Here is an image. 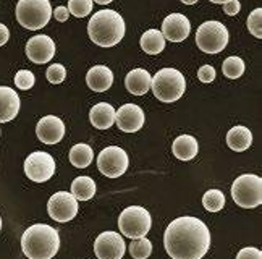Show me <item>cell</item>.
<instances>
[{"label":"cell","mask_w":262,"mask_h":259,"mask_svg":"<svg viewBox=\"0 0 262 259\" xmlns=\"http://www.w3.org/2000/svg\"><path fill=\"white\" fill-rule=\"evenodd\" d=\"M164 245L172 259H203L210 246V232L196 217H178L168 224Z\"/></svg>","instance_id":"6da1fadb"},{"label":"cell","mask_w":262,"mask_h":259,"mask_svg":"<svg viewBox=\"0 0 262 259\" xmlns=\"http://www.w3.org/2000/svg\"><path fill=\"white\" fill-rule=\"evenodd\" d=\"M125 19L115 10H100L88 23L89 39L99 47H114L125 36Z\"/></svg>","instance_id":"7a4b0ae2"},{"label":"cell","mask_w":262,"mask_h":259,"mask_svg":"<svg viewBox=\"0 0 262 259\" xmlns=\"http://www.w3.org/2000/svg\"><path fill=\"white\" fill-rule=\"evenodd\" d=\"M60 248V236L47 224H34L21 236V250L28 259H52Z\"/></svg>","instance_id":"3957f363"},{"label":"cell","mask_w":262,"mask_h":259,"mask_svg":"<svg viewBox=\"0 0 262 259\" xmlns=\"http://www.w3.org/2000/svg\"><path fill=\"white\" fill-rule=\"evenodd\" d=\"M150 89H152L154 96L160 102H175L185 94L186 81L185 76L181 75L177 68H162L152 76L150 81Z\"/></svg>","instance_id":"277c9868"},{"label":"cell","mask_w":262,"mask_h":259,"mask_svg":"<svg viewBox=\"0 0 262 259\" xmlns=\"http://www.w3.org/2000/svg\"><path fill=\"white\" fill-rule=\"evenodd\" d=\"M50 18H52V5L49 0H19L16 5L18 23L29 31L47 26Z\"/></svg>","instance_id":"5b68a950"},{"label":"cell","mask_w":262,"mask_h":259,"mask_svg":"<svg viewBox=\"0 0 262 259\" xmlns=\"http://www.w3.org/2000/svg\"><path fill=\"white\" fill-rule=\"evenodd\" d=\"M231 198L239 207H259L262 204V178L254 174L238 177L231 185Z\"/></svg>","instance_id":"8992f818"},{"label":"cell","mask_w":262,"mask_h":259,"mask_svg":"<svg viewBox=\"0 0 262 259\" xmlns=\"http://www.w3.org/2000/svg\"><path fill=\"white\" fill-rule=\"evenodd\" d=\"M150 225H152L150 214L147 209L141 206L126 207L118 217L120 232L128 238H133V240L146 236L150 230Z\"/></svg>","instance_id":"52a82bcc"},{"label":"cell","mask_w":262,"mask_h":259,"mask_svg":"<svg viewBox=\"0 0 262 259\" xmlns=\"http://www.w3.org/2000/svg\"><path fill=\"white\" fill-rule=\"evenodd\" d=\"M196 44L206 54H219L228 44V29L220 21H206L198 28Z\"/></svg>","instance_id":"ba28073f"},{"label":"cell","mask_w":262,"mask_h":259,"mask_svg":"<svg viewBox=\"0 0 262 259\" xmlns=\"http://www.w3.org/2000/svg\"><path fill=\"white\" fill-rule=\"evenodd\" d=\"M129 165V157L125 149L118 146H108L102 149L97 157V168L108 178L122 177Z\"/></svg>","instance_id":"9c48e42d"},{"label":"cell","mask_w":262,"mask_h":259,"mask_svg":"<svg viewBox=\"0 0 262 259\" xmlns=\"http://www.w3.org/2000/svg\"><path fill=\"white\" fill-rule=\"evenodd\" d=\"M25 174L31 182L44 183L55 174V161L49 153L36 151L29 154L25 161Z\"/></svg>","instance_id":"30bf717a"},{"label":"cell","mask_w":262,"mask_h":259,"mask_svg":"<svg viewBox=\"0 0 262 259\" xmlns=\"http://www.w3.org/2000/svg\"><path fill=\"white\" fill-rule=\"evenodd\" d=\"M78 199L67 191H57L47 203V212L55 222H70L78 214Z\"/></svg>","instance_id":"8fae6325"},{"label":"cell","mask_w":262,"mask_h":259,"mask_svg":"<svg viewBox=\"0 0 262 259\" xmlns=\"http://www.w3.org/2000/svg\"><path fill=\"white\" fill-rule=\"evenodd\" d=\"M126 251V245L122 235L117 232L100 233L94 242V253L99 259H122Z\"/></svg>","instance_id":"7c38bea8"},{"label":"cell","mask_w":262,"mask_h":259,"mask_svg":"<svg viewBox=\"0 0 262 259\" xmlns=\"http://www.w3.org/2000/svg\"><path fill=\"white\" fill-rule=\"evenodd\" d=\"M55 55V42L46 34L31 37L26 42V57L33 63H49Z\"/></svg>","instance_id":"4fadbf2b"},{"label":"cell","mask_w":262,"mask_h":259,"mask_svg":"<svg viewBox=\"0 0 262 259\" xmlns=\"http://www.w3.org/2000/svg\"><path fill=\"white\" fill-rule=\"evenodd\" d=\"M36 135L44 144H57L65 136V123L55 115H46L36 125Z\"/></svg>","instance_id":"5bb4252c"},{"label":"cell","mask_w":262,"mask_h":259,"mask_svg":"<svg viewBox=\"0 0 262 259\" xmlns=\"http://www.w3.org/2000/svg\"><path fill=\"white\" fill-rule=\"evenodd\" d=\"M117 126L125 133H136L144 125V112L136 104H125L115 112Z\"/></svg>","instance_id":"9a60e30c"},{"label":"cell","mask_w":262,"mask_h":259,"mask_svg":"<svg viewBox=\"0 0 262 259\" xmlns=\"http://www.w3.org/2000/svg\"><path fill=\"white\" fill-rule=\"evenodd\" d=\"M165 39L170 42H183L191 33L189 19L181 13H172L168 15L162 23V31Z\"/></svg>","instance_id":"2e32d148"},{"label":"cell","mask_w":262,"mask_h":259,"mask_svg":"<svg viewBox=\"0 0 262 259\" xmlns=\"http://www.w3.org/2000/svg\"><path fill=\"white\" fill-rule=\"evenodd\" d=\"M86 83L91 91L104 93L114 84V73L105 65H96L86 73Z\"/></svg>","instance_id":"e0dca14e"},{"label":"cell","mask_w":262,"mask_h":259,"mask_svg":"<svg viewBox=\"0 0 262 259\" xmlns=\"http://www.w3.org/2000/svg\"><path fill=\"white\" fill-rule=\"evenodd\" d=\"M19 112V97L8 86H0V123H7Z\"/></svg>","instance_id":"ac0fdd59"},{"label":"cell","mask_w":262,"mask_h":259,"mask_svg":"<svg viewBox=\"0 0 262 259\" xmlns=\"http://www.w3.org/2000/svg\"><path fill=\"white\" fill-rule=\"evenodd\" d=\"M150 81L152 76L149 75L147 70L143 68H135L126 75L125 78V86L126 89L135 96H144L150 89Z\"/></svg>","instance_id":"d6986e66"},{"label":"cell","mask_w":262,"mask_h":259,"mask_svg":"<svg viewBox=\"0 0 262 259\" xmlns=\"http://www.w3.org/2000/svg\"><path fill=\"white\" fill-rule=\"evenodd\" d=\"M89 120L97 130H108L115 123V109L107 102H99L91 109Z\"/></svg>","instance_id":"ffe728a7"},{"label":"cell","mask_w":262,"mask_h":259,"mask_svg":"<svg viewBox=\"0 0 262 259\" xmlns=\"http://www.w3.org/2000/svg\"><path fill=\"white\" fill-rule=\"evenodd\" d=\"M172 151H173L175 157L180 159V161H191V159H194L198 156L199 146H198V141L194 136L181 135L173 141Z\"/></svg>","instance_id":"44dd1931"},{"label":"cell","mask_w":262,"mask_h":259,"mask_svg":"<svg viewBox=\"0 0 262 259\" xmlns=\"http://www.w3.org/2000/svg\"><path fill=\"white\" fill-rule=\"evenodd\" d=\"M227 144L231 151L243 153L253 144V133L246 126H233L227 133Z\"/></svg>","instance_id":"7402d4cb"},{"label":"cell","mask_w":262,"mask_h":259,"mask_svg":"<svg viewBox=\"0 0 262 259\" xmlns=\"http://www.w3.org/2000/svg\"><path fill=\"white\" fill-rule=\"evenodd\" d=\"M141 49L149 55H157L165 49V37L164 34L157 31V29H147V31L141 36Z\"/></svg>","instance_id":"603a6c76"},{"label":"cell","mask_w":262,"mask_h":259,"mask_svg":"<svg viewBox=\"0 0 262 259\" xmlns=\"http://www.w3.org/2000/svg\"><path fill=\"white\" fill-rule=\"evenodd\" d=\"M72 195L78 201H89L96 195V183L91 177H78L72 183Z\"/></svg>","instance_id":"cb8c5ba5"},{"label":"cell","mask_w":262,"mask_h":259,"mask_svg":"<svg viewBox=\"0 0 262 259\" xmlns=\"http://www.w3.org/2000/svg\"><path fill=\"white\" fill-rule=\"evenodd\" d=\"M94 159V151L89 144L79 143L70 149V162L78 168H86Z\"/></svg>","instance_id":"d4e9b609"},{"label":"cell","mask_w":262,"mask_h":259,"mask_svg":"<svg viewBox=\"0 0 262 259\" xmlns=\"http://www.w3.org/2000/svg\"><path fill=\"white\" fill-rule=\"evenodd\" d=\"M203 206L209 212H219L225 206V196L220 190H209L203 196Z\"/></svg>","instance_id":"484cf974"},{"label":"cell","mask_w":262,"mask_h":259,"mask_svg":"<svg viewBox=\"0 0 262 259\" xmlns=\"http://www.w3.org/2000/svg\"><path fill=\"white\" fill-rule=\"evenodd\" d=\"M222 72L230 79H236L245 73V62L239 57H228L222 65Z\"/></svg>","instance_id":"4316f807"},{"label":"cell","mask_w":262,"mask_h":259,"mask_svg":"<svg viewBox=\"0 0 262 259\" xmlns=\"http://www.w3.org/2000/svg\"><path fill=\"white\" fill-rule=\"evenodd\" d=\"M152 253V243H150L146 236L138 238L129 245V254L135 259H147Z\"/></svg>","instance_id":"83f0119b"},{"label":"cell","mask_w":262,"mask_h":259,"mask_svg":"<svg viewBox=\"0 0 262 259\" xmlns=\"http://www.w3.org/2000/svg\"><path fill=\"white\" fill-rule=\"evenodd\" d=\"M93 0H68V12L76 18H84L93 12Z\"/></svg>","instance_id":"f1b7e54d"},{"label":"cell","mask_w":262,"mask_h":259,"mask_svg":"<svg viewBox=\"0 0 262 259\" xmlns=\"http://www.w3.org/2000/svg\"><path fill=\"white\" fill-rule=\"evenodd\" d=\"M248 29L254 37H262V8H256L248 16Z\"/></svg>","instance_id":"f546056e"},{"label":"cell","mask_w":262,"mask_h":259,"mask_svg":"<svg viewBox=\"0 0 262 259\" xmlns=\"http://www.w3.org/2000/svg\"><path fill=\"white\" fill-rule=\"evenodd\" d=\"M36 83V78H34V73L29 72V70H19L15 76V86L18 89H23V91H28V89H31Z\"/></svg>","instance_id":"4dcf8cb0"},{"label":"cell","mask_w":262,"mask_h":259,"mask_svg":"<svg viewBox=\"0 0 262 259\" xmlns=\"http://www.w3.org/2000/svg\"><path fill=\"white\" fill-rule=\"evenodd\" d=\"M47 79H49V83H52V84H60V83H63L65 81V78H67V70L63 65H60V63H54V65H50L47 68V73H46Z\"/></svg>","instance_id":"1f68e13d"},{"label":"cell","mask_w":262,"mask_h":259,"mask_svg":"<svg viewBox=\"0 0 262 259\" xmlns=\"http://www.w3.org/2000/svg\"><path fill=\"white\" fill-rule=\"evenodd\" d=\"M198 78H199V81H203V83H212L215 79V68L210 65L201 67L198 72Z\"/></svg>","instance_id":"d6a6232c"},{"label":"cell","mask_w":262,"mask_h":259,"mask_svg":"<svg viewBox=\"0 0 262 259\" xmlns=\"http://www.w3.org/2000/svg\"><path fill=\"white\" fill-rule=\"evenodd\" d=\"M236 259H262V253L259 248L246 246L243 250H239L236 254Z\"/></svg>","instance_id":"836d02e7"},{"label":"cell","mask_w":262,"mask_h":259,"mask_svg":"<svg viewBox=\"0 0 262 259\" xmlns=\"http://www.w3.org/2000/svg\"><path fill=\"white\" fill-rule=\"evenodd\" d=\"M241 10V4L238 2V0H230V2H225L224 4V12L230 16H235L239 13Z\"/></svg>","instance_id":"e575fe53"},{"label":"cell","mask_w":262,"mask_h":259,"mask_svg":"<svg viewBox=\"0 0 262 259\" xmlns=\"http://www.w3.org/2000/svg\"><path fill=\"white\" fill-rule=\"evenodd\" d=\"M54 16H55L57 21L65 23L67 19H68V16H70V12H68V8H67V7H57V8L54 10Z\"/></svg>","instance_id":"d590c367"},{"label":"cell","mask_w":262,"mask_h":259,"mask_svg":"<svg viewBox=\"0 0 262 259\" xmlns=\"http://www.w3.org/2000/svg\"><path fill=\"white\" fill-rule=\"evenodd\" d=\"M8 39H10V31H8V28H7L5 25L0 23V47L5 46Z\"/></svg>","instance_id":"8d00e7d4"},{"label":"cell","mask_w":262,"mask_h":259,"mask_svg":"<svg viewBox=\"0 0 262 259\" xmlns=\"http://www.w3.org/2000/svg\"><path fill=\"white\" fill-rule=\"evenodd\" d=\"M96 4H99V5H107V4H110V2H114V0H94Z\"/></svg>","instance_id":"74e56055"},{"label":"cell","mask_w":262,"mask_h":259,"mask_svg":"<svg viewBox=\"0 0 262 259\" xmlns=\"http://www.w3.org/2000/svg\"><path fill=\"white\" fill-rule=\"evenodd\" d=\"M181 2H183L185 5H194V4L199 2V0H181Z\"/></svg>","instance_id":"f35d334b"},{"label":"cell","mask_w":262,"mask_h":259,"mask_svg":"<svg viewBox=\"0 0 262 259\" xmlns=\"http://www.w3.org/2000/svg\"><path fill=\"white\" fill-rule=\"evenodd\" d=\"M209 2H212V4H225V2H230V0H209Z\"/></svg>","instance_id":"ab89813d"},{"label":"cell","mask_w":262,"mask_h":259,"mask_svg":"<svg viewBox=\"0 0 262 259\" xmlns=\"http://www.w3.org/2000/svg\"><path fill=\"white\" fill-rule=\"evenodd\" d=\"M0 228H2V219H0Z\"/></svg>","instance_id":"60d3db41"}]
</instances>
